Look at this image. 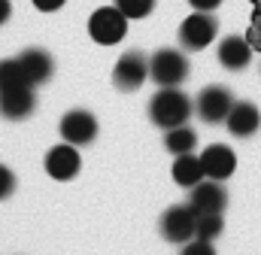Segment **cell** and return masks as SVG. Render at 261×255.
I'll return each mask as SVG.
<instances>
[{
    "mask_svg": "<svg viewBox=\"0 0 261 255\" xmlns=\"http://www.w3.org/2000/svg\"><path fill=\"white\" fill-rule=\"evenodd\" d=\"M216 31H219V21L213 18V12H200L195 9L182 24H179V43L182 49H206L213 40H216Z\"/></svg>",
    "mask_w": 261,
    "mask_h": 255,
    "instance_id": "obj_6",
    "label": "cell"
},
{
    "mask_svg": "<svg viewBox=\"0 0 261 255\" xmlns=\"http://www.w3.org/2000/svg\"><path fill=\"white\" fill-rule=\"evenodd\" d=\"M231 107H234V94L225 85H206L195 100V113L200 116V122H206V125L225 122Z\"/></svg>",
    "mask_w": 261,
    "mask_h": 255,
    "instance_id": "obj_4",
    "label": "cell"
},
{
    "mask_svg": "<svg viewBox=\"0 0 261 255\" xmlns=\"http://www.w3.org/2000/svg\"><path fill=\"white\" fill-rule=\"evenodd\" d=\"M18 85H31L28 76H24V70H21V64L15 61V58L0 61V88H18Z\"/></svg>",
    "mask_w": 261,
    "mask_h": 255,
    "instance_id": "obj_18",
    "label": "cell"
},
{
    "mask_svg": "<svg viewBox=\"0 0 261 255\" xmlns=\"http://www.w3.org/2000/svg\"><path fill=\"white\" fill-rule=\"evenodd\" d=\"M12 189H15V176L6 164H0V200H6L12 194Z\"/></svg>",
    "mask_w": 261,
    "mask_h": 255,
    "instance_id": "obj_22",
    "label": "cell"
},
{
    "mask_svg": "<svg viewBox=\"0 0 261 255\" xmlns=\"http://www.w3.org/2000/svg\"><path fill=\"white\" fill-rule=\"evenodd\" d=\"M179 255H216V246H213V240L192 237L189 243H182V252Z\"/></svg>",
    "mask_w": 261,
    "mask_h": 255,
    "instance_id": "obj_21",
    "label": "cell"
},
{
    "mask_svg": "<svg viewBox=\"0 0 261 255\" xmlns=\"http://www.w3.org/2000/svg\"><path fill=\"white\" fill-rule=\"evenodd\" d=\"M37 110V97L31 85H18V88H0V116L9 122H21Z\"/></svg>",
    "mask_w": 261,
    "mask_h": 255,
    "instance_id": "obj_10",
    "label": "cell"
},
{
    "mask_svg": "<svg viewBox=\"0 0 261 255\" xmlns=\"http://www.w3.org/2000/svg\"><path fill=\"white\" fill-rule=\"evenodd\" d=\"M192 97L186 91H179V85H170V88H161L152 100H149V119L158 128H176L186 125L192 119Z\"/></svg>",
    "mask_w": 261,
    "mask_h": 255,
    "instance_id": "obj_1",
    "label": "cell"
},
{
    "mask_svg": "<svg viewBox=\"0 0 261 255\" xmlns=\"http://www.w3.org/2000/svg\"><path fill=\"white\" fill-rule=\"evenodd\" d=\"M225 125H228V131H231L234 137H240V140L252 137V134L261 128L258 107H255V104H249V100H234V107H231V113H228Z\"/></svg>",
    "mask_w": 261,
    "mask_h": 255,
    "instance_id": "obj_13",
    "label": "cell"
},
{
    "mask_svg": "<svg viewBox=\"0 0 261 255\" xmlns=\"http://www.w3.org/2000/svg\"><path fill=\"white\" fill-rule=\"evenodd\" d=\"M200 164H203L206 180H219V183H225V180L237 170V155H234L231 146H225V143H213V146H206V149L200 152Z\"/></svg>",
    "mask_w": 261,
    "mask_h": 255,
    "instance_id": "obj_9",
    "label": "cell"
},
{
    "mask_svg": "<svg viewBox=\"0 0 261 255\" xmlns=\"http://www.w3.org/2000/svg\"><path fill=\"white\" fill-rule=\"evenodd\" d=\"M88 34L100 46H116L128 37V15L119 6H100L88 18Z\"/></svg>",
    "mask_w": 261,
    "mask_h": 255,
    "instance_id": "obj_2",
    "label": "cell"
},
{
    "mask_svg": "<svg viewBox=\"0 0 261 255\" xmlns=\"http://www.w3.org/2000/svg\"><path fill=\"white\" fill-rule=\"evenodd\" d=\"M195 9H200V12H213V9H219L222 6V0H189Z\"/></svg>",
    "mask_w": 261,
    "mask_h": 255,
    "instance_id": "obj_24",
    "label": "cell"
},
{
    "mask_svg": "<svg viewBox=\"0 0 261 255\" xmlns=\"http://www.w3.org/2000/svg\"><path fill=\"white\" fill-rule=\"evenodd\" d=\"M189 203L195 207L197 216H203V213H225L228 191L222 189L219 180H200L195 189H192V194H189Z\"/></svg>",
    "mask_w": 261,
    "mask_h": 255,
    "instance_id": "obj_12",
    "label": "cell"
},
{
    "mask_svg": "<svg viewBox=\"0 0 261 255\" xmlns=\"http://www.w3.org/2000/svg\"><path fill=\"white\" fill-rule=\"evenodd\" d=\"M79 167H82V158H79L76 146H70V143L52 146V149L46 152V173H49L52 180H58V183L73 180V176L79 173Z\"/></svg>",
    "mask_w": 261,
    "mask_h": 255,
    "instance_id": "obj_11",
    "label": "cell"
},
{
    "mask_svg": "<svg viewBox=\"0 0 261 255\" xmlns=\"http://www.w3.org/2000/svg\"><path fill=\"white\" fill-rule=\"evenodd\" d=\"M58 131H61V140L70 146H88L97 137V119L88 110H70L61 116Z\"/></svg>",
    "mask_w": 261,
    "mask_h": 255,
    "instance_id": "obj_7",
    "label": "cell"
},
{
    "mask_svg": "<svg viewBox=\"0 0 261 255\" xmlns=\"http://www.w3.org/2000/svg\"><path fill=\"white\" fill-rule=\"evenodd\" d=\"M161 234L170 240V243H189L195 237V228H197V213L192 203H176L170 210H164L161 222H158Z\"/></svg>",
    "mask_w": 261,
    "mask_h": 255,
    "instance_id": "obj_5",
    "label": "cell"
},
{
    "mask_svg": "<svg viewBox=\"0 0 261 255\" xmlns=\"http://www.w3.org/2000/svg\"><path fill=\"white\" fill-rule=\"evenodd\" d=\"M164 146H167V152H173V155H186V152H195V146H197L195 128H189V125L167 128V131H164Z\"/></svg>",
    "mask_w": 261,
    "mask_h": 255,
    "instance_id": "obj_17",
    "label": "cell"
},
{
    "mask_svg": "<svg viewBox=\"0 0 261 255\" xmlns=\"http://www.w3.org/2000/svg\"><path fill=\"white\" fill-rule=\"evenodd\" d=\"M9 15H12V3L9 0H0V24H6Z\"/></svg>",
    "mask_w": 261,
    "mask_h": 255,
    "instance_id": "obj_25",
    "label": "cell"
},
{
    "mask_svg": "<svg viewBox=\"0 0 261 255\" xmlns=\"http://www.w3.org/2000/svg\"><path fill=\"white\" fill-rule=\"evenodd\" d=\"M216 55H219V64L225 70H246L252 61V43L243 37H225L219 43Z\"/></svg>",
    "mask_w": 261,
    "mask_h": 255,
    "instance_id": "obj_15",
    "label": "cell"
},
{
    "mask_svg": "<svg viewBox=\"0 0 261 255\" xmlns=\"http://www.w3.org/2000/svg\"><path fill=\"white\" fill-rule=\"evenodd\" d=\"M15 61L21 64V70H24V76H28V82L34 88L43 85V82H49L52 73H55V61H52V55L46 49H24Z\"/></svg>",
    "mask_w": 261,
    "mask_h": 255,
    "instance_id": "obj_14",
    "label": "cell"
},
{
    "mask_svg": "<svg viewBox=\"0 0 261 255\" xmlns=\"http://www.w3.org/2000/svg\"><path fill=\"white\" fill-rule=\"evenodd\" d=\"M222 231H225V219H222V213H203V216H197L195 237H203V240H216Z\"/></svg>",
    "mask_w": 261,
    "mask_h": 255,
    "instance_id": "obj_19",
    "label": "cell"
},
{
    "mask_svg": "<svg viewBox=\"0 0 261 255\" xmlns=\"http://www.w3.org/2000/svg\"><path fill=\"white\" fill-rule=\"evenodd\" d=\"M149 79L158 82L161 88L182 85L189 79V58L179 49H158L149 58Z\"/></svg>",
    "mask_w": 261,
    "mask_h": 255,
    "instance_id": "obj_3",
    "label": "cell"
},
{
    "mask_svg": "<svg viewBox=\"0 0 261 255\" xmlns=\"http://www.w3.org/2000/svg\"><path fill=\"white\" fill-rule=\"evenodd\" d=\"M149 79V58L143 52H125L113 67V82L122 91H137Z\"/></svg>",
    "mask_w": 261,
    "mask_h": 255,
    "instance_id": "obj_8",
    "label": "cell"
},
{
    "mask_svg": "<svg viewBox=\"0 0 261 255\" xmlns=\"http://www.w3.org/2000/svg\"><path fill=\"white\" fill-rule=\"evenodd\" d=\"M31 3H34L40 12H58V9L64 6L67 0H31Z\"/></svg>",
    "mask_w": 261,
    "mask_h": 255,
    "instance_id": "obj_23",
    "label": "cell"
},
{
    "mask_svg": "<svg viewBox=\"0 0 261 255\" xmlns=\"http://www.w3.org/2000/svg\"><path fill=\"white\" fill-rule=\"evenodd\" d=\"M200 180H206L203 164H200V155H195V152L176 155V161H173V183L182 186V189H195Z\"/></svg>",
    "mask_w": 261,
    "mask_h": 255,
    "instance_id": "obj_16",
    "label": "cell"
},
{
    "mask_svg": "<svg viewBox=\"0 0 261 255\" xmlns=\"http://www.w3.org/2000/svg\"><path fill=\"white\" fill-rule=\"evenodd\" d=\"M116 6L128 15V21H134V18H146V15H152L155 0H116Z\"/></svg>",
    "mask_w": 261,
    "mask_h": 255,
    "instance_id": "obj_20",
    "label": "cell"
}]
</instances>
